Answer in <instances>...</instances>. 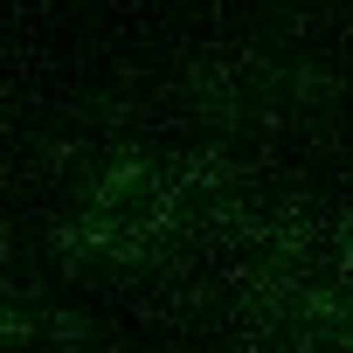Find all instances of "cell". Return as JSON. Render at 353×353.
<instances>
[{"mask_svg":"<svg viewBox=\"0 0 353 353\" xmlns=\"http://www.w3.org/2000/svg\"><path fill=\"white\" fill-rule=\"evenodd\" d=\"M132 188H139V173H118V194H132ZM125 215H152V208H145V201H118V222H125Z\"/></svg>","mask_w":353,"mask_h":353,"instance_id":"1","label":"cell"}]
</instances>
